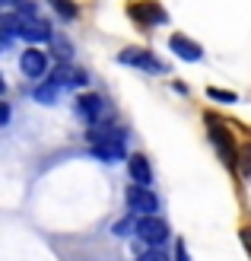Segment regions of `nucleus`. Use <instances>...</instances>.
I'll return each mask as SVG.
<instances>
[{"mask_svg": "<svg viewBox=\"0 0 251 261\" xmlns=\"http://www.w3.org/2000/svg\"><path fill=\"white\" fill-rule=\"evenodd\" d=\"M58 93H61V86L51 80V83H45V86L35 89V102H42V106H54V102H58Z\"/></svg>", "mask_w": 251, "mask_h": 261, "instance_id": "nucleus-12", "label": "nucleus"}, {"mask_svg": "<svg viewBox=\"0 0 251 261\" xmlns=\"http://www.w3.org/2000/svg\"><path fill=\"white\" fill-rule=\"evenodd\" d=\"M51 10H58V16H64V19H76V4L73 0H51Z\"/></svg>", "mask_w": 251, "mask_h": 261, "instance_id": "nucleus-13", "label": "nucleus"}, {"mask_svg": "<svg viewBox=\"0 0 251 261\" xmlns=\"http://www.w3.org/2000/svg\"><path fill=\"white\" fill-rule=\"evenodd\" d=\"M51 80H54L61 89L64 86H83L86 83V70H80L76 64H70V61H61L54 70H51Z\"/></svg>", "mask_w": 251, "mask_h": 261, "instance_id": "nucleus-8", "label": "nucleus"}, {"mask_svg": "<svg viewBox=\"0 0 251 261\" xmlns=\"http://www.w3.org/2000/svg\"><path fill=\"white\" fill-rule=\"evenodd\" d=\"M118 61L127 64V67H140V70H147V73H165V70H169V64L159 61V58H156L153 51H147V48H124L121 55H118Z\"/></svg>", "mask_w": 251, "mask_h": 261, "instance_id": "nucleus-3", "label": "nucleus"}, {"mask_svg": "<svg viewBox=\"0 0 251 261\" xmlns=\"http://www.w3.org/2000/svg\"><path fill=\"white\" fill-rule=\"evenodd\" d=\"M89 143H92V156H99L102 163H121L124 160V134L118 127H89Z\"/></svg>", "mask_w": 251, "mask_h": 261, "instance_id": "nucleus-1", "label": "nucleus"}, {"mask_svg": "<svg viewBox=\"0 0 251 261\" xmlns=\"http://www.w3.org/2000/svg\"><path fill=\"white\" fill-rule=\"evenodd\" d=\"M207 96L216 99V102H229V106L235 102V96H232V93H222V89H207Z\"/></svg>", "mask_w": 251, "mask_h": 261, "instance_id": "nucleus-15", "label": "nucleus"}, {"mask_svg": "<svg viewBox=\"0 0 251 261\" xmlns=\"http://www.w3.org/2000/svg\"><path fill=\"white\" fill-rule=\"evenodd\" d=\"M175 261H188V245H184L181 239H178V245H175Z\"/></svg>", "mask_w": 251, "mask_h": 261, "instance_id": "nucleus-17", "label": "nucleus"}, {"mask_svg": "<svg viewBox=\"0 0 251 261\" xmlns=\"http://www.w3.org/2000/svg\"><path fill=\"white\" fill-rule=\"evenodd\" d=\"M76 115H80L86 124L99 127V124L105 121V102H102V96H96V93L76 96Z\"/></svg>", "mask_w": 251, "mask_h": 261, "instance_id": "nucleus-6", "label": "nucleus"}, {"mask_svg": "<svg viewBox=\"0 0 251 261\" xmlns=\"http://www.w3.org/2000/svg\"><path fill=\"white\" fill-rule=\"evenodd\" d=\"M242 245H245V252L251 255V226H245V229H242Z\"/></svg>", "mask_w": 251, "mask_h": 261, "instance_id": "nucleus-18", "label": "nucleus"}, {"mask_svg": "<svg viewBox=\"0 0 251 261\" xmlns=\"http://www.w3.org/2000/svg\"><path fill=\"white\" fill-rule=\"evenodd\" d=\"M239 169H242V175L251 181V147H245V150L239 153Z\"/></svg>", "mask_w": 251, "mask_h": 261, "instance_id": "nucleus-14", "label": "nucleus"}, {"mask_svg": "<svg viewBox=\"0 0 251 261\" xmlns=\"http://www.w3.org/2000/svg\"><path fill=\"white\" fill-rule=\"evenodd\" d=\"M207 127H210V140H213V147H216V153H219V160L226 163L229 169H235L239 166V153H235V143H232V134H229V127H222L213 115H207Z\"/></svg>", "mask_w": 251, "mask_h": 261, "instance_id": "nucleus-2", "label": "nucleus"}, {"mask_svg": "<svg viewBox=\"0 0 251 261\" xmlns=\"http://www.w3.org/2000/svg\"><path fill=\"white\" fill-rule=\"evenodd\" d=\"M130 229H137L134 223H130V220H121V223L115 226V232H130Z\"/></svg>", "mask_w": 251, "mask_h": 261, "instance_id": "nucleus-19", "label": "nucleus"}, {"mask_svg": "<svg viewBox=\"0 0 251 261\" xmlns=\"http://www.w3.org/2000/svg\"><path fill=\"white\" fill-rule=\"evenodd\" d=\"M137 236L150 245V249H159V245L169 239V226L162 217H140L137 220Z\"/></svg>", "mask_w": 251, "mask_h": 261, "instance_id": "nucleus-5", "label": "nucleus"}, {"mask_svg": "<svg viewBox=\"0 0 251 261\" xmlns=\"http://www.w3.org/2000/svg\"><path fill=\"white\" fill-rule=\"evenodd\" d=\"M19 70L25 76H42L48 70V55L45 51H38V48H29L25 55L19 58Z\"/></svg>", "mask_w": 251, "mask_h": 261, "instance_id": "nucleus-10", "label": "nucleus"}, {"mask_svg": "<svg viewBox=\"0 0 251 261\" xmlns=\"http://www.w3.org/2000/svg\"><path fill=\"white\" fill-rule=\"evenodd\" d=\"M127 169H130V178H134V185H147L150 188V181H153V169H150V160L143 153H134L127 160Z\"/></svg>", "mask_w": 251, "mask_h": 261, "instance_id": "nucleus-11", "label": "nucleus"}, {"mask_svg": "<svg viewBox=\"0 0 251 261\" xmlns=\"http://www.w3.org/2000/svg\"><path fill=\"white\" fill-rule=\"evenodd\" d=\"M0 121H4V124L10 121V106H0Z\"/></svg>", "mask_w": 251, "mask_h": 261, "instance_id": "nucleus-20", "label": "nucleus"}, {"mask_svg": "<svg viewBox=\"0 0 251 261\" xmlns=\"http://www.w3.org/2000/svg\"><path fill=\"white\" fill-rule=\"evenodd\" d=\"M130 16H134L137 22H143V25H162L169 19V13L156 4V0H140V4L130 7Z\"/></svg>", "mask_w": 251, "mask_h": 261, "instance_id": "nucleus-7", "label": "nucleus"}, {"mask_svg": "<svg viewBox=\"0 0 251 261\" xmlns=\"http://www.w3.org/2000/svg\"><path fill=\"white\" fill-rule=\"evenodd\" d=\"M137 261H169V258H165V255H162L159 249H150V252H143V255H140Z\"/></svg>", "mask_w": 251, "mask_h": 261, "instance_id": "nucleus-16", "label": "nucleus"}, {"mask_svg": "<svg viewBox=\"0 0 251 261\" xmlns=\"http://www.w3.org/2000/svg\"><path fill=\"white\" fill-rule=\"evenodd\" d=\"M127 207L140 217H156V211H159V201H156L153 188L147 185H130L127 188Z\"/></svg>", "mask_w": 251, "mask_h": 261, "instance_id": "nucleus-4", "label": "nucleus"}, {"mask_svg": "<svg viewBox=\"0 0 251 261\" xmlns=\"http://www.w3.org/2000/svg\"><path fill=\"white\" fill-rule=\"evenodd\" d=\"M169 48L175 51V55H178L181 61H191V64L204 58V48L197 45V42H191L188 35H172V38H169Z\"/></svg>", "mask_w": 251, "mask_h": 261, "instance_id": "nucleus-9", "label": "nucleus"}]
</instances>
